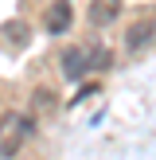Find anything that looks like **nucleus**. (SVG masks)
Wrapping results in <instances>:
<instances>
[{
    "label": "nucleus",
    "instance_id": "1",
    "mask_svg": "<svg viewBox=\"0 0 156 160\" xmlns=\"http://www.w3.org/2000/svg\"><path fill=\"white\" fill-rule=\"evenodd\" d=\"M31 117H4L0 125V156H16V148L23 145V137H31Z\"/></svg>",
    "mask_w": 156,
    "mask_h": 160
},
{
    "label": "nucleus",
    "instance_id": "2",
    "mask_svg": "<svg viewBox=\"0 0 156 160\" xmlns=\"http://www.w3.org/2000/svg\"><path fill=\"white\" fill-rule=\"evenodd\" d=\"M90 70V59H86V51H78V47H70L66 55H62V74L70 78V82H78V78Z\"/></svg>",
    "mask_w": 156,
    "mask_h": 160
},
{
    "label": "nucleus",
    "instance_id": "3",
    "mask_svg": "<svg viewBox=\"0 0 156 160\" xmlns=\"http://www.w3.org/2000/svg\"><path fill=\"white\" fill-rule=\"evenodd\" d=\"M117 16H121V0H90V23L105 28V23L117 20Z\"/></svg>",
    "mask_w": 156,
    "mask_h": 160
},
{
    "label": "nucleus",
    "instance_id": "4",
    "mask_svg": "<svg viewBox=\"0 0 156 160\" xmlns=\"http://www.w3.org/2000/svg\"><path fill=\"white\" fill-rule=\"evenodd\" d=\"M156 35V23H133L129 31H125V47L129 51H140V47H148Z\"/></svg>",
    "mask_w": 156,
    "mask_h": 160
},
{
    "label": "nucleus",
    "instance_id": "5",
    "mask_svg": "<svg viewBox=\"0 0 156 160\" xmlns=\"http://www.w3.org/2000/svg\"><path fill=\"white\" fill-rule=\"evenodd\" d=\"M66 28H70V4H66V0H59V4L47 8V31L59 35V31H66Z\"/></svg>",
    "mask_w": 156,
    "mask_h": 160
},
{
    "label": "nucleus",
    "instance_id": "6",
    "mask_svg": "<svg viewBox=\"0 0 156 160\" xmlns=\"http://www.w3.org/2000/svg\"><path fill=\"white\" fill-rule=\"evenodd\" d=\"M86 55H90V67H109V51H105V47H90V51H86Z\"/></svg>",
    "mask_w": 156,
    "mask_h": 160
},
{
    "label": "nucleus",
    "instance_id": "7",
    "mask_svg": "<svg viewBox=\"0 0 156 160\" xmlns=\"http://www.w3.org/2000/svg\"><path fill=\"white\" fill-rule=\"evenodd\" d=\"M8 39H16V43H27V23H20V20H16V23H8Z\"/></svg>",
    "mask_w": 156,
    "mask_h": 160
},
{
    "label": "nucleus",
    "instance_id": "8",
    "mask_svg": "<svg viewBox=\"0 0 156 160\" xmlns=\"http://www.w3.org/2000/svg\"><path fill=\"white\" fill-rule=\"evenodd\" d=\"M35 106H39V109H51L55 98H51V94H35Z\"/></svg>",
    "mask_w": 156,
    "mask_h": 160
}]
</instances>
